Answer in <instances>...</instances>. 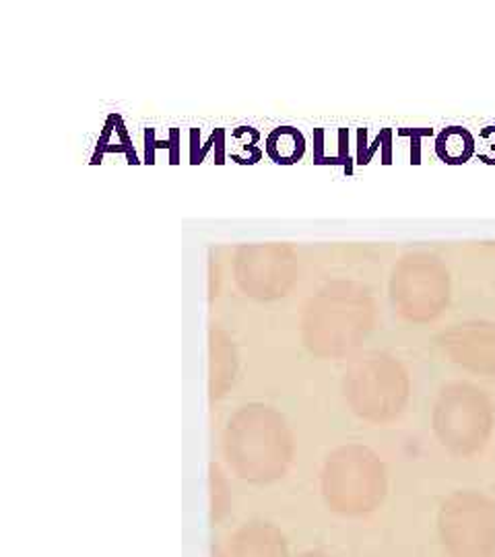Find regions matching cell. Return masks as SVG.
I'll use <instances>...</instances> for the list:
<instances>
[{"label": "cell", "instance_id": "1", "mask_svg": "<svg viewBox=\"0 0 495 557\" xmlns=\"http://www.w3.org/2000/svg\"><path fill=\"white\" fill-rule=\"evenodd\" d=\"M320 496L326 510L337 517H372L388 498L386 467L370 448L343 446L322 469Z\"/></svg>", "mask_w": 495, "mask_h": 557}, {"label": "cell", "instance_id": "2", "mask_svg": "<svg viewBox=\"0 0 495 557\" xmlns=\"http://www.w3.org/2000/svg\"><path fill=\"white\" fill-rule=\"evenodd\" d=\"M227 460L239 479L252 485L275 483L292 462V440L281 419L267 409H246L227 436Z\"/></svg>", "mask_w": 495, "mask_h": 557}, {"label": "cell", "instance_id": "3", "mask_svg": "<svg viewBox=\"0 0 495 557\" xmlns=\"http://www.w3.org/2000/svg\"><path fill=\"white\" fill-rule=\"evenodd\" d=\"M495 409L490 395L473 384H450L434 409V430L456 457L481 455L494 434Z\"/></svg>", "mask_w": 495, "mask_h": 557}, {"label": "cell", "instance_id": "4", "mask_svg": "<svg viewBox=\"0 0 495 557\" xmlns=\"http://www.w3.org/2000/svg\"><path fill=\"white\" fill-rule=\"evenodd\" d=\"M437 541L448 557L495 556V499L479 490H458L440 504Z\"/></svg>", "mask_w": 495, "mask_h": 557}, {"label": "cell", "instance_id": "5", "mask_svg": "<svg viewBox=\"0 0 495 557\" xmlns=\"http://www.w3.org/2000/svg\"><path fill=\"white\" fill-rule=\"evenodd\" d=\"M409 397L403 366L386 356L361 359L347 376V398L359 418L384 423L395 419Z\"/></svg>", "mask_w": 495, "mask_h": 557}, {"label": "cell", "instance_id": "6", "mask_svg": "<svg viewBox=\"0 0 495 557\" xmlns=\"http://www.w3.org/2000/svg\"><path fill=\"white\" fill-rule=\"evenodd\" d=\"M446 356L458 366L495 376V324H473L450 331L442 338Z\"/></svg>", "mask_w": 495, "mask_h": 557}, {"label": "cell", "instance_id": "7", "mask_svg": "<svg viewBox=\"0 0 495 557\" xmlns=\"http://www.w3.org/2000/svg\"><path fill=\"white\" fill-rule=\"evenodd\" d=\"M225 557H294L289 539L269 520H250L234 529L223 543Z\"/></svg>", "mask_w": 495, "mask_h": 557}, {"label": "cell", "instance_id": "8", "mask_svg": "<svg viewBox=\"0 0 495 557\" xmlns=\"http://www.w3.org/2000/svg\"><path fill=\"white\" fill-rule=\"evenodd\" d=\"M264 151L279 165H294L306 153V139L294 126H279L267 137Z\"/></svg>", "mask_w": 495, "mask_h": 557}, {"label": "cell", "instance_id": "9", "mask_svg": "<svg viewBox=\"0 0 495 557\" xmlns=\"http://www.w3.org/2000/svg\"><path fill=\"white\" fill-rule=\"evenodd\" d=\"M437 158L450 165L467 163L475 156V139L467 128L450 126L436 140Z\"/></svg>", "mask_w": 495, "mask_h": 557}, {"label": "cell", "instance_id": "10", "mask_svg": "<svg viewBox=\"0 0 495 557\" xmlns=\"http://www.w3.org/2000/svg\"><path fill=\"white\" fill-rule=\"evenodd\" d=\"M232 515V494L227 479L219 467H211L209 478V522L211 527H221Z\"/></svg>", "mask_w": 495, "mask_h": 557}, {"label": "cell", "instance_id": "11", "mask_svg": "<svg viewBox=\"0 0 495 557\" xmlns=\"http://www.w3.org/2000/svg\"><path fill=\"white\" fill-rule=\"evenodd\" d=\"M232 140L236 143L230 151L232 161H236L239 165H255L258 161L262 160L264 151L258 147L260 140V133L252 126H238L232 133Z\"/></svg>", "mask_w": 495, "mask_h": 557}, {"label": "cell", "instance_id": "12", "mask_svg": "<svg viewBox=\"0 0 495 557\" xmlns=\"http://www.w3.org/2000/svg\"><path fill=\"white\" fill-rule=\"evenodd\" d=\"M163 149L168 151V163L170 165H178L180 153H182V147H180V128H170L168 133V139L158 140L156 139V128H145V161L147 165H156V151Z\"/></svg>", "mask_w": 495, "mask_h": 557}, {"label": "cell", "instance_id": "13", "mask_svg": "<svg viewBox=\"0 0 495 557\" xmlns=\"http://www.w3.org/2000/svg\"><path fill=\"white\" fill-rule=\"evenodd\" d=\"M225 135V128H215L209 140L200 145V128H190V165H200L207 156L218 149L219 140Z\"/></svg>", "mask_w": 495, "mask_h": 557}, {"label": "cell", "instance_id": "14", "mask_svg": "<svg viewBox=\"0 0 495 557\" xmlns=\"http://www.w3.org/2000/svg\"><path fill=\"white\" fill-rule=\"evenodd\" d=\"M106 153H124L126 161H128L131 165H139L140 163L139 156H137V151H135V147H133V140L128 137V128L122 131V135H120V140L116 145L110 143V145L103 147V149H96V151H94V158H91L89 163H91V165H99V163L103 161Z\"/></svg>", "mask_w": 495, "mask_h": 557}, {"label": "cell", "instance_id": "15", "mask_svg": "<svg viewBox=\"0 0 495 557\" xmlns=\"http://www.w3.org/2000/svg\"><path fill=\"white\" fill-rule=\"evenodd\" d=\"M386 135H388V128H384V131L378 135L374 145L368 147V143H366V139H368V131H366V128H359V131H357V165H368V163L372 161L378 149L384 147Z\"/></svg>", "mask_w": 495, "mask_h": 557}, {"label": "cell", "instance_id": "16", "mask_svg": "<svg viewBox=\"0 0 495 557\" xmlns=\"http://www.w3.org/2000/svg\"><path fill=\"white\" fill-rule=\"evenodd\" d=\"M398 135L411 139V163L419 165L421 163V139L432 137L434 131L432 128H400Z\"/></svg>", "mask_w": 495, "mask_h": 557}, {"label": "cell", "instance_id": "17", "mask_svg": "<svg viewBox=\"0 0 495 557\" xmlns=\"http://www.w3.org/2000/svg\"><path fill=\"white\" fill-rule=\"evenodd\" d=\"M338 161L345 168V174L351 176L354 174V161L349 158V131L347 128H338Z\"/></svg>", "mask_w": 495, "mask_h": 557}, {"label": "cell", "instance_id": "18", "mask_svg": "<svg viewBox=\"0 0 495 557\" xmlns=\"http://www.w3.org/2000/svg\"><path fill=\"white\" fill-rule=\"evenodd\" d=\"M296 557H333L331 554H326V552H322V549H306V552H301L299 556Z\"/></svg>", "mask_w": 495, "mask_h": 557}, {"label": "cell", "instance_id": "19", "mask_svg": "<svg viewBox=\"0 0 495 557\" xmlns=\"http://www.w3.org/2000/svg\"><path fill=\"white\" fill-rule=\"evenodd\" d=\"M209 557H225L223 545H215V543H211V547H209Z\"/></svg>", "mask_w": 495, "mask_h": 557}, {"label": "cell", "instance_id": "20", "mask_svg": "<svg viewBox=\"0 0 495 557\" xmlns=\"http://www.w3.org/2000/svg\"><path fill=\"white\" fill-rule=\"evenodd\" d=\"M495 557V556H494Z\"/></svg>", "mask_w": 495, "mask_h": 557}]
</instances>
